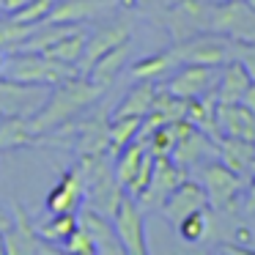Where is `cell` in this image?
<instances>
[{
  "label": "cell",
  "mask_w": 255,
  "mask_h": 255,
  "mask_svg": "<svg viewBox=\"0 0 255 255\" xmlns=\"http://www.w3.org/2000/svg\"><path fill=\"white\" fill-rule=\"evenodd\" d=\"M105 94L102 85H96L91 77L85 74H74V77L63 80L55 85L47 102L41 105V110L30 118V132L39 137V134L50 132V129L61 127V124L72 121L77 113H83L85 107H91L99 96Z\"/></svg>",
  "instance_id": "obj_1"
},
{
  "label": "cell",
  "mask_w": 255,
  "mask_h": 255,
  "mask_svg": "<svg viewBox=\"0 0 255 255\" xmlns=\"http://www.w3.org/2000/svg\"><path fill=\"white\" fill-rule=\"evenodd\" d=\"M74 74H80L77 66L63 63L52 55L14 50V55H8V61H6L3 77L14 80V83H30V85H58L63 80L74 77Z\"/></svg>",
  "instance_id": "obj_2"
},
{
  "label": "cell",
  "mask_w": 255,
  "mask_h": 255,
  "mask_svg": "<svg viewBox=\"0 0 255 255\" xmlns=\"http://www.w3.org/2000/svg\"><path fill=\"white\" fill-rule=\"evenodd\" d=\"M236 50H239V41L220 33H211V30L189 36V39L176 41L170 47L176 63H200V66H217V69H222V63L233 61Z\"/></svg>",
  "instance_id": "obj_3"
},
{
  "label": "cell",
  "mask_w": 255,
  "mask_h": 255,
  "mask_svg": "<svg viewBox=\"0 0 255 255\" xmlns=\"http://www.w3.org/2000/svg\"><path fill=\"white\" fill-rule=\"evenodd\" d=\"M209 30L239 44H250L255 41V6L247 0H211Z\"/></svg>",
  "instance_id": "obj_4"
},
{
  "label": "cell",
  "mask_w": 255,
  "mask_h": 255,
  "mask_svg": "<svg viewBox=\"0 0 255 255\" xmlns=\"http://www.w3.org/2000/svg\"><path fill=\"white\" fill-rule=\"evenodd\" d=\"M211 0H173L165 11V28L173 41H184L209 30Z\"/></svg>",
  "instance_id": "obj_5"
},
{
  "label": "cell",
  "mask_w": 255,
  "mask_h": 255,
  "mask_svg": "<svg viewBox=\"0 0 255 255\" xmlns=\"http://www.w3.org/2000/svg\"><path fill=\"white\" fill-rule=\"evenodd\" d=\"M200 184L209 192V206L214 209H225V206H233L236 198L247 189V178L239 176L236 170L225 165V162H206L203 170H200Z\"/></svg>",
  "instance_id": "obj_6"
},
{
  "label": "cell",
  "mask_w": 255,
  "mask_h": 255,
  "mask_svg": "<svg viewBox=\"0 0 255 255\" xmlns=\"http://www.w3.org/2000/svg\"><path fill=\"white\" fill-rule=\"evenodd\" d=\"M113 222H116L118 239H121L124 250H127L129 255H148L145 214H143V206H140L137 198L124 195V200L118 203L116 214H113Z\"/></svg>",
  "instance_id": "obj_7"
},
{
  "label": "cell",
  "mask_w": 255,
  "mask_h": 255,
  "mask_svg": "<svg viewBox=\"0 0 255 255\" xmlns=\"http://www.w3.org/2000/svg\"><path fill=\"white\" fill-rule=\"evenodd\" d=\"M217 66H200V63H181L176 74L167 83V91H173L181 99H200L206 94L217 91Z\"/></svg>",
  "instance_id": "obj_8"
},
{
  "label": "cell",
  "mask_w": 255,
  "mask_h": 255,
  "mask_svg": "<svg viewBox=\"0 0 255 255\" xmlns=\"http://www.w3.org/2000/svg\"><path fill=\"white\" fill-rule=\"evenodd\" d=\"M184 178H187V167L176 165L170 156H159L156 165H154L151 184L145 187V192L137 198L140 206H143V209H162V203L167 200V195H170Z\"/></svg>",
  "instance_id": "obj_9"
},
{
  "label": "cell",
  "mask_w": 255,
  "mask_h": 255,
  "mask_svg": "<svg viewBox=\"0 0 255 255\" xmlns=\"http://www.w3.org/2000/svg\"><path fill=\"white\" fill-rule=\"evenodd\" d=\"M203 209H209V192H206V187L200 181H189V178H184V181L167 195V200L162 203L159 211L165 214V220H170V225L176 228L187 214H192V211H203Z\"/></svg>",
  "instance_id": "obj_10"
},
{
  "label": "cell",
  "mask_w": 255,
  "mask_h": 255,
  "mask_svg": "<svg viewBox=\"0 0 255 255\" xmlns=\"http://www.w3.org/2000/svg\"><path fill=\"white\" fill-rule=\"evenodd\" d=\"M85 203V178L83 170L74 167V170H66L58 184L50 189L44 200L47 214H58V211H80V206Z\"/></svg>",
  "instance_id": "obj_11"
},
{
  "label": "cell",
  "mask_w": 255,
  "mask_h": 255,
  "mask_svg": "<svg viewBox=\"0 0 255 255\" xmlns=\"http://www.w3.org/2000/svg\"><path fill=\"white\" fill-rule=\"evenodd\" d=\"M129 33H132V30H129L127 22H113V25H105V28L88 33V41H85L83 58H80V63H77V72H80V74H88L91 66H94V63L99 61L102 55H105V52H110L113 47L129 41Z\"/></svg>",
  "instance_id": "obj_12"
},
{
  "label": "cell",
  "mask_w": 255,
  "mask_h": 255,
  "mask_svg": "<svg viewBox=\"0 0 255 255\" xmlns=\"http://www.w3.org/2000/svg\"><path fill=\"white\" fill-rule=\"evenodd\" d=\"M14 214V225L6 231V250L8 255H33L44 250V242L41 236L36 233V222L28 217V209L22 203H14L11 209Z\"/></svg>",
  "instance_id": "obj_13"
},
{
  "label": "cell",
  "mask_w": 255,
  "mask_h": 255,
  "mask_svg": "<svg viewBox=\"0 0 255 255\" xmlns=\"http://www.w3.org/2000/svg\"><path fill=\"white\" fill-rule=\"evenodd\" d=\"M77 217H80V225H83L91 236H94L96 250H99L102 255H121V253H127V250H124V244H121V239H118L116 222H113L110 214H102L99 209L85 206Z\"/></svg>",
  "instance_id": "obj_14"
},
{
  "label": "cell",
  "mask_w": 255,
  "mask_h": 255,
  "mask_svg": "<svg viewBox=\"0 0 255 255\" xmlns=\"http://www.w3.org/2000/svg\"><path fill=\"white\" fill-rule=\"evenodd\" d=\"M116 6H121V0H58L47 19L50 22L83 25L105 11H113Z\"/></svg>",
  "instance_id": "obj_15"
},
{
  "label": "cell",
  "mask_w": 255,
  "mask_h": 255,
  "mask_svg": "<svg viewBox=\"0 0 255 255\" xmlns=\"http://www.w3.org/2000/svg\"><path fill=\"white\" fill-rule=\"evenodd\" d=\"M250 85H253V77H250L247 66L239 58H233V61L222 63V72L217 77V102L220 105H236L244 99Z\"/></svg>",
  "instance_id": "obj_16"
},
{
  "label": "cell",
  "mask_w": 255,
  "mask_h": 255,
  "mask_svg": "<svg viewBox=\"0 0 255 255\" xmlns=\"http://www.w3.org/2000/svg\"><path fill=\"white\" fill-rule=\"evenodd\" d=\"M217 151H220V159L225 162L231 170H236L239 176H244L247 181L253 178V170H255V140L222 134V137L217 140Z\"/></svg>",
  "instance_id": "obj_17"
},
{
  "label": "cell",
  "mask_w": 255,
  "mask_h": 255,
  "mask_svg": "<svg viewBox=\"0 0 255 255\" xmlns=\"http://www.w3.org/2000/svg\"><path fill=\"white\" fill-rule=\"evenodd\" d=\"M217 124H220L222 134L255 140V113L244 102H236V105H220L217 102Z\"/></svg>",
  "instance_id": "obj_18"
},
{
  "label": "cell",
  "mask_w": 255,
  "mask_h": 255,
  "mask_svg": "<svg viewBox=\"0 0 255 255\" xmlns=\"http://www.w3.org/2000/svg\"><path fill=\"white\" fill-rule=\"evenodd\" d=\"M80 217L77 211H58V214H47V220L36 222V233L41 236V242L47 244H61L77 231Z\"/></svg>",
  "instance_id": "obj_19"
},
{
  "label": "cell",
  "mask_w": 255,
  "mask_h": 255,
  "mask_svg": "<svg viewBox=\"0 0 255 255\" xmlns=\"http://www.w3.org/2000/svg\"><path fill=\"white\" fill-rule=\"evenodd\" d=\"M154 96H156V83L154 80H137L132 91L121 99V105L116 107L113 116H137L145 118L154 110Z\"/></svg>",
  "instance_id": "obj_20"
},
{
  "label": "cell",
  "mask_w": 255,
  "mask_h": 255,
  "mask_svg": "<svg viewBox=\"0 0 255 255\" xmlns=\"http://www.w3.org/2000/svg\"><path fill=\"white\" fill-rule=\"evenodd\" d=\"M127 61H129V41H124V44L113 47L110 52H105V55L91 66V72L85 74V77H91L96 85L107 88V85L121 74V69L127 66Z\"/></svg>",
  "instance_id": "obj_21"
},
{
  "label": "cell",
  "mask_w": 255,
  "mask_h": 255,
  "mask_svg": "<svg viewBox=\"0 0 255 255\" xmlns=\"http://www.w3.org/2000/svg\"><path fill=\"white\" fill-rule=\"evenodd\" d=\"M209 145H217V143H214V140H211L206 132H200V129L195 127L192 132L184 134V137L176 143V148H173L170 159L176 162V165H181V167L198 165V162L203 159L206 154H209Z\"/></svg>",
  "instance_id": "obj_22"
},
{
  "label": "cell",
  "mask_w": 255,
  "mask_h": 255,
  "mask_svg": "<svg viewBox=\"0 0 255 255\" xmlns=\"http://www.w3.org/2000/svg\"><path fill=\"white\" fill-rule=\"evenodd\" d=\"M148 154V143L145 140H132V143L127 145L124 151H118L116 154V178L124 184V189H127V184L134 178V173H137V167H140V162H143V156Z\"/></svg>",
  "instance_id": "obj_23"
},
{
  "label": "cell",
  "mask_w": 255,
  "mask_h": 255,
  "mask_svg": "<svg viewBox=\"0 0 255 255\" xmlns=\"http://www.w3.org/2000/svg\"><path fill=\"white\" fill-rule=\"evenodd\" d=\"M140 127H143V118H137V116H113V121H110V154L116 156L132 140H137Z\"/></svg>",
  "instance_id": "obj_24"
},
{
  "label": "cell",
  "mask_w": 255,
  "mask_h": 255,
  "mask_svg": "<svg viewBox=\"0 0 255 255\" xmlns=\"http://www.w3.org/2000/svg\"><path fill=\"white\" fill-rule=\"evenodd\" d=\"M33 137L36 134L30 132V118H19V116L0 118V151L25 145V143H30Z\"/></svg>",
  "instance_id": "obj_25"
},
{
  "label": "cell",
  "mask_w": 255,
  "mask_h": 255,
  "mask_svg": "<svg viewBox=\"0 0 255 255\" xmlns=\"http://www.w3.org/2000/svg\"><path fill=\"white\" fill-rule=\"evenodd\" d=\"M176 66V58H173V52H156V55H145L140 58V61L132 63V77L134 80H159L165 77L170 69Z\"/></svg>",
  "instance_id": "obj_26"
},
{
  "label": "cell",
  "mask_w": 255,
  "mask_h": 255,
  "mask_svg": "<svg viewBox=\"0 0 255 255\" xmlns=\"http://www.w3.org/2000/svg\"><path fill=\"white\" fill-rule=\"evenodd\" d=\"M85 41H88V33H85V28L80 25L74 33H69L63 41H58V44L52 47L50 52H44V55H52V58H58V61H63V63H72V66H77L80 58H83Z\"/></svg>",
  "instance_id": "obj_27"
},
{
  "label": "cell",
  "mask_w": 255,
  "mask_h": 255,
  "mask_svg": "<svg viewBox=\"0 0 255 255\" xmlns=\"http://www.w3.org/2000/svg\"><path fill=\"white\" fill-rule=\"evenodd\" d=\"M33 28L36 25H25V22H19V19H14L11 14L0 17V47H3V50H19L22 41L33 33Z\"/></svg>",
  "instance_id": "obj_28"
},
{
  "label": "cell",
  "mask_w": 255,
  "mask_h": 255,
  "mask_svg": "<svg viewBox=\"0 0 255 255\" xmlns=\"http://www.w3.org/2000/svg\"><path fill=\"white\" fill-rule=\"evenodd\" d=\"M187 107H189V99H181L176 96L173 91L167 88H156V96H154V110L159 116H165V121H178V118H187Z\"/></svg>",
  "instance_id": "obj_29"
},
{
  "label": "cell",
  "mask_w": 255,
  "mask_h": 255,
  "mask_svg": "<svg viewBox=\"0 0 255 255\" xmlns=\"http://www.w3.org/2000/svg\"><path fill=\"white\" fill-rule=\"evenodd\" d=\"M148 151L159 159V156H170L173 154V148H176V143H178V129H176V124L173 121H167V124H162L159 129H154V132L148 134Z\"/></svg>",
  "instance_id": "obj_30"
},
{
  "label": "cell",
  "mask_w": 255,
  "mask_h": 255,
  "mask_svg": "<svg viewBox=\"0 0 255 255\" xmlns=\"http://www.w3.org/2000/svg\"><path fill=\"white\" fill-rule=\"evenodd\" d=\"M206 211L209 209H203V211H192V214H187L181 222L176 225V233H178V239L181 242H187V244H198L200 239L206 236V231H209V222H206Z\"/></svg>",
  "instance_id": "obj_31"
},
{
  "label": "cell",
  "mask_w": 255,
  "mask_h": 255,
  "mask_svg": "<svg viewBox=\"0 0 255 255\" xmlns=\"http://www.w3.org/2000/svg\"><path fill=\"white\" fill-rule=\"evenodd\" d=\"M55 3L58 0H30V3H25L22 8L11 11V17L19 19V22H25V25H39V22H44V19L50 17V11H52Z\"/></svg>",
  "instance_id": "obj_32"
},
{
  "label": "cell",
  "mask_w": 255,
  "mask_h": 255,
  "mask_svg": "<svg viewBox=\"0 0 255 255\" xmlns=\"http://www.w3.org/2000/svg\"><path fill=\"white\" fill-rule=\"evenodd\" d=\"M154 165H156V156L148 151V154L143 156V162H140V167H137V173H134V178L127 184V195H132V198H140V195L145 192V187L151 184V176H154Z\"/></svg>",
  "instance_id": "obj_33"
},
{
  "label": "cell",
  "mask_w": 255,
  "mask_h": 255,
  "mask_svg": "<svg viewBox=\"0 0 255 255\" xmlns=\"http://www.w3.org/2000/svg\"><path fill=\"white\" fill-rule=\"evenodd\" d=\"M63 250L66 253H80V255H94V253H99L96 250V242H94V236H91L88 231H85L83 225H77V231L72 233V236L63 242Z\"/></svg>",
  "instance_id": "obj_34"
},
{
  "label": "cell",
  "mask_w": 255,
  "mask_h": 255,
  "mask_svg": "<svg viewBox=\"0 0 255 255\" xmlns=\"http://www.w3.org/2000/svg\"><path fill=\"white\" fill-rule=\"evenodd\" d=\"M236 58L247 66L250 77H253V83H255V41H250V44H239Z\"/></svg>",
  "instance_id": "obj_35"
},
{
  "label": "cell",
  "mask_w": 255,
  "mask_h": 255,
  "mask_svg": "<svg viewBox=\"0 0 255 255\" xmlns=\"http://www.w3.org/2000/svg\"><path fill=\"white\" fill-rule=\"evenodd\" d=\"M244 192H247V203H244V209H247V214H255V176L247 181V189H244Z\"/></svg>",
  "instance_id": "obj_36"
},
{
  "label": "cell",
  "mask_w": 255,
  "mask_h": 255,
  "mask_svg": "<svg viewBox=\"0 0 255 255\" xmlns=\"http://www.w3.org/2000/svg\"><path fill=\"white\" fill-rule=\"evenodd\" d=\"M11 225H14V214L3 203H0V231H8Z\"/></svg>",
  "instance_id": "obj_37"
},
{
  "label": "cell",
  "mask_w": 255,
  "mask_h": 255,
  "mask_svg": "<svg viewBox=\"0 0 255 255\" xmlns=\"http://www.w3.org/2000/svg\"><path fill=\"white\" fill-rule=\"evenodd\" d=\"M0 3H3V14H11L17 8H22L25 3H30V0H0Z\"/></svg>",
  "instance_id": "obj_38"
},
{
  "label": "cell",
  "mask_w": 255,
  "mask_h": 255,
  "mask_svg": "<svg viewBox=\"0 0 255 255\" xmlns=\"http://www.w3.org/2000/svg\"><path fill=\"white\" fill-rule=\"evenodd\" d=\"M242 102H244V105H247L250 110L255 113V83H253V85H250V88H247V94H244V99H242Z\"/></svg>",
  "instance_id": "obj_39"
},
{
  "label": "cell",
  "mask_w": 255,
  "mask_h": 255,
  "mask_svg": "<svg viewBox=\"0 0 255 255\" xmlns=\"http://www.w3.org/2000/svg\"><path fill=\"white\" fill-rule=\"evenodd\" d=\"M6 61H8V55H6V50L0 47V77H3V72H6Z\"/></svg>",
  "instance_id": "obj_40"
},
{
  "label": "cell",
  "mask_w": 255,
  "mask_h": 255,
  "mask_svg": "<svg viewBox=\"0 0 255 255\" xmlns=\"http://www.w3.org/2000/svg\"><path fill=\"white\" fill-rule=\"evenodd\" d=\"M0 255H8V250H6V231H0Z\"/></svg>",
  "instance_id": "obj_41"
},
{
  "label": "cell",
  "mask_w": 255,
  "mask_h": 255,
  "mask_svg": "<svg viewBox=\"0 0 255 255\" xmlns=\"http://www.w3.org/2000/svg\"><path fill=\"white\" fill-rule=\"evenodd\" d=\"M145 0H121V6H127V8H132V6H143Z\"/></svg>",
  "instance_id": "obj_42"
},
{
  "label": "cell",
  "mask_w": 255,
  "mask_h": 255,
  "mask_svg": "<svg viewBox=\"0 0 255 255\" xmlns=\"http://www.w3.org/2000/svg\"><path fill=\"white\" fill-rule=\"evenodd\" d=\"M236 236H239V242H247V239H250V231H247V228H239Z\"/></svg>",
  "instance_id": "obj_43"
},
{
  "label": "cell",
  "mask_w": 255,
  "mask_h": 255,
  "mask_svg": "<svg viewBox=\"0 0 255 255\" xmlns=\"http://www.w3.org/2000/svg\"><path fill=\"white\" fill-rule=\"evenodd\" d=\"M247 3H250V6H255V0H247Z\"/></svg>",
  "instance_id": "obj_44"
},
{
  "label": "cell",
  "mask_w": 255,
  "mask_h": 255,
  "mask_svg": "<svg viewBox=\"0 0 255 255\" xmlns=\"http://www.w3.org/2000/svg\"><path fill=\"white\" fill-rule=\"evenodd\" d=\"M0 14H3V3H0Z\"/></svg>",
  "instance_id": "obj_45"
}]
</instances>
